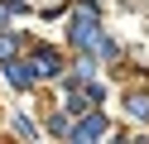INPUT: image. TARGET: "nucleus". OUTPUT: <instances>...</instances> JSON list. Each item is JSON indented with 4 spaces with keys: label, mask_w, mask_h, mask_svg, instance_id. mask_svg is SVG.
Returning a JSON list of instances; mask_svg holds the SVG:
<instances>
[{
    "label": "nucleus",
    "mask_w": 149,
    "mask_h": 144,
    "mask_svg": "<svg viewBox=\"0 0 149 144\" xmlns=\"http://www.w3.org/2000/svg\"><path fill=\"white\" fill-rule=\"evenodd\" d=\"M5 77L24 91V86H34V77H39V72H34V67H24V63H15V58H5Z\"/></svg>",
    "instance_id": "4"
},
{
    "label": "nucleus",
    "mask_w": 149,
    "mask_h": 144,
    "mask_svg": "<svg viewBox=\"0 0 149 144\" xmlns=\"http://www.w3.org/2000/svg\"><path fill=\"white\" fill-rule=\"evenodd\" d=\"M15 48H19V38H15V34H0V58H15Z\"/></svg>",
    "instance_id": "7"
},
{
    "label": "nucleus",
    "mask_w": 149,
    "mask_h": 144,
    "mask_svg": "<svg viewBox=\"0 0 149 144\" xmlns=\"http://www.w3.org/2000/svg\"><path fill=\"white\" fill-rule=\"evenodd\" d=\"M34 72L39 77H58L63 72V58L53 53V48H34Z\"/></svg>",
    "instance_id": "3"
},
{
    "label": "nucleus",
    "mask_w": 149,
    "mask_h": 144,
    "mask_svg": "<svg viewBox=\"0 0 149 144\" xmlns=\"http://www.w3.org/2000/svg\"><path fill=\"white\" fill-rule=\"evenodd\" d=\"M48 134H72V120L68 115H48Z\"/></svg>",
    "instance_id": "6"
},
{
    "label": "nucleus",
    "mask_w": 149,
    "mask_h": 144,
    "mask_svg": "<svg viewBox=\"0 0 149 144\" xmlns=\"http://www.w3.org/2000/svg\"><path fill=\"white\" fill-rule=\"evenodd\" d=\"M125 111L135 115V120H149V91H130L125 96Z\"/></svg>",
    "instance_id": "5"
},
{
    "label": "nucleus",
    "mask_w": 149,
    "mask_h": 144,
    "mask_svg": "<svg viewBox=\"0 0 149 144\" xmlns=\"http://www.w3.org/2000/svg\"><path fill=\"white\" fill-rule=\"evenodd\" d=\"M106 130H111V125H106V115H101L96 106H91V111L82 115L77 125H72V139H101V134H106Z\"/></svg>",
    "instance_id": "2"
},
{
    "label": "nucleus",
    "mask_w": 149,
    "mask_h": 144,
    "mask_svg": "<svg viewBox=\"0 0 149 144\" xmlns=\"http://www.w3.org/2000/svg\"><path fill=\"white\" fill-rule=\"evenodd\" d=\"M68 34H72V43H77L82 53H96V43L106 38V34H101L96 10H77V15H72V29H68Z\"/></svg>",
    "instance_id": "1"
}]
</instances>
